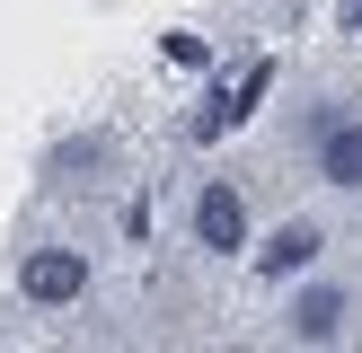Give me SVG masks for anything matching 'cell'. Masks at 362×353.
<instances>
[{"mask_svg": "<svg viewBox=\"0 0 362 353\" xmlns=\"http://www.w3.org/2000/svg\"><path fill=\"white\" fill-rule=\"evenodd\" d=\"M18 292H27L35 309H71V300L88 292V256H71V247H27V265H18Z\"/></svg>", "mask_w": 362, "mask_h": 353, "instance_id": "cell-1", "label": "cell"}, {"mask_svg": "<svg viewBox=\"0 0 362 353\" xmlns=\"http://www.w3.org/2000/svg\"><path fill=\"white\" fill-rule=\"evenodd\" d=\"M194 247H204V256L247 247V203H239V186H204V194H194Z\"/></svg>", "mask_w": 362, "mask_h": 353, "instance_id": "cell-2", "label": "cell"}, {"mask_svg": "<svg viewBox=\"0 0 362 353\" xmlns=\"http://www.w3.org/2000/svg\"><path fill=\"white\" fill-rule=\"evenodd\" d=\"M345 318H354L345 282H310V292L292 300V335H300V345H336V335H345Z\"/></svg>", "mask_w": 362, "mask_h": 353, "instance_id": "cell-3", "label": "cell"}, {"mask_svg": "<svg viewBox=\"0 0 362 353\" xmlns=\"http://www.w3.org/2000/svg\"><path fill=\"white\" fill-rule=\"evenodd\" d=\"M318 176L327 186H362V115H336L318 133Z\"/></svg>", "mask_w": 362, "mask_h": 353, "instance_id": "cell-4", "label": "cell"}, {"mask_svg": "<svg viewBox=\"0 0 362 353\" xmlns=\"http://www.w3.org/2000/svg\"><path fill=\"white\" fill-rule=\"evenodd\" d=\"M318 247H327V239H318L310 221H283L274 247H257V274H265V282H274V274H300V265H318Z\"/></svg>", "mask_w": 362, "mask_h": 353, "instance_id": "cell-5", "label": "cell"}, {"mask_svg": "<svg viewBox=\"0 0 362 353\" xmlns=\"http://www.w3.org/2000/svg\"><path fill=\"white\" fill-rule=\"evenodd\" d=\"M345 27H362V0H345Z\"/></svg>", "mask_w": 362, "mask_h": 353, "instance_id": "cell-6", "label": "cell"}]
</instances>
